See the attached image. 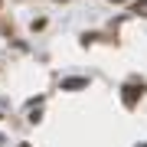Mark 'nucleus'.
<instances>
[{
	"mask_svg": "<svg viewBox=\"0 0 147 147\" xmlns=\"http://www.w3.org/2000/svg\"><path fill=\"white\" fill-rule=\"evenodd\" d=\"M144 92V85H137V82H131V85H124V105H134L137 101V95Z\"/></svg>",
	"mask_w": 147,
	"mask_h": 147,
	"instance_id": "nucleus-1",
	"label": "nucleus"
},
{
	"mask_svg": "<svg viewBox=\"0 0 147 147\" xmlns=\"http://www.w3.org/2000/svg\"><path fill=\"white\" fill-rule=\"evenodd\" d=\"M134 13H141V16H147V0H137V3H134Z\"/></svg>",
	"mask_w": 147,
	"mask_h": 147,
	"instance_id": "nucleus-3",
	"label": "nucleus"
},
{
	"mask_svg": "<svg viewBox=\"0 0 147 147\" xmlns=\"http://www.w3.org/2000/svg\"><path fill=\"white\" fill-rule=\"evenodd\" d=\"M141 147H147V144H141Z\"/></svg>",
	"mask_w": 147,
	"mask_h": 147,
	"instance_id": "nucleus-6",
	"label": "nucleus"
},
{
	"mask_svg": "<svg viewBox=\"0 0 147 147\" xmlns=\"http://www.w3.org/2000/svg\"><path fill=\"white\" fill-rule=\"evenodd\" d=\"M0 3H3V0H0Z\"/></svg>",
	"mask_w": 147,
	"mask_h": 147,
	"instance_id": "nucleus-7",
	"label": "nucleus"
},
{
	"mask_svg": "<svg viewBox=\"0 0 147 147\" xmlns=\"http://www.w3.org/2000/svg\"><path fill=\"white\" fill-rule=\"evenodd\" d=\"M85 85H88V79H65L62 88H85Z\"/></svg>",
	"mask_w": 147,
	"mask_h": 147,
	"instance_id": "nucleus-2",
	"label": "nucleus"
},
{
	"mask_svg": "<svg viewBox=\"0 0 147 147\" xmlns=\"http://www.w3.org/2000/svg\"><path fill=\"white\" fill-rule=\"evenodd\" d=\"M20 147H30V144H20Z\"/></svg>",
	"mask_w": 147,
	"mask_h": 147,
	"instance_id": "nucleus-4",
	"label": "nucleus"
},
{
	"mask_svg": "<svg viewBox=\"0 0 147 147\" xmlns=\"http://www.w3.org/2000/svg\"><path fill=\"white\" fill-rule=\"evenodd\" d=\"M115 3H121V0H115Z\"/></svg>",
	"mask_w": 147,
	"mask_h": 147,
	"instance_id": "nucleus-5",
	"label": "nucleus"
}]
</instances>
